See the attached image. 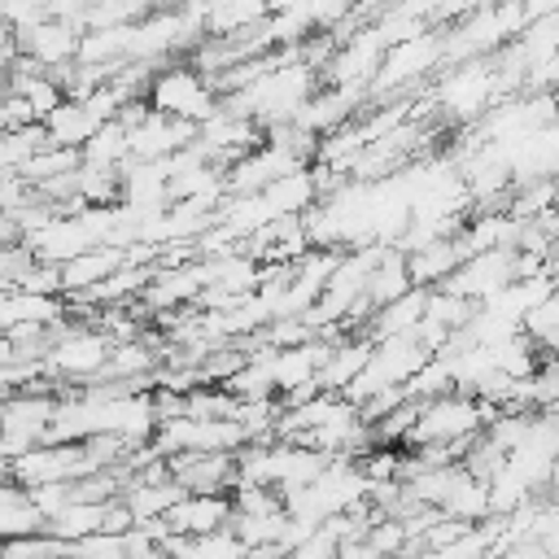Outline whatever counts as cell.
Listing matches in <instances>:
<instances>
[{
	"label": "cell",
	"instance_id": "52a82bcc",
	"mask_svg": "<svg viewBox=\"0 0 559 559\" xmlns=\"http://www.w3.org/2000/svg\"><path fill=\"white\" fill-rule=\"evenodd\" d=\"M170 476L183 493H227L236 485V450L214 454H166Z\"/></svg>",
	"mask_w": 559,
	"mask_h": 559
},
{
	"label": "cell",
	"instance_id": "3957f363",
	"mask_svg": "<svg viewBox=\"0 0 559 559\" xmlns=\"http://www.w3.org/2000/svg\"><path fill=\"white\" fill-rule=\"evenodd\" d=\"M144 100H148V109L170 114V118H188V122H205L218 109L214 83L201 70H192L188 61H175V66L153 70V79L144 87Z\"/></svg>",
	"mask_w": 559,
	"mask_h": 559
},
{
	"label": "cell",
	"instance_id": "2e32d148",
	"mask_svg": "<svg viewBox=\"0 0 559 559\" xmlns=\"http://www.w3.org/2000/svg\"><path fill=\"white\" fill-rule=\"evenodd\" d=\"M332 559H384V555H380L362 533H354V537H341V542H336Z\"/></svg>",
	"mask_w": 559,
	"mask_h": 559
},
{
	"label": "cell",
	"instance_id": "6da1fadb",
	"mask_svg": "<svg viewBox=\"0 0 559 559\" xmlns=\"http://www.w3.org/2000/svg\"><path fill=\"white\" fill-rule=\"evenodd\" d=\"M489 419H493V406L476 402L463 389H450V393H437V397L419 402V411H415V419H411V428L397 445L415 450V445H432V441H459V437L480 432Z\"/></svg>",
	"mask_w": 559,
	"mask_h": 559
},
{
	"label": "cell",
	"instance_id": "30bf717a",
	"mask_svg": "<svg viewBox=\"0 0 559 559\" xmlns=\"http://www.w3.org/2000/svg\"><path fill=\"white\" fill-rule=\"evenodd\" d=\"M122 262H127V258H122V249H114V245H92V249H83V253L66 258V262L57 266V275H61V293L92 288V284H100L109 271H118Z\"/></svg>",
	"mask_w": 559,
	"mask_h": 559
},
{
	"label": "cell",
	"instance_id": "8992f818",
	"mask_svg": "<svg viewBox=\"0 0 559 559\" xmlns=\"http://www.w3.org/2000/svg\"><path fill=\"white\" fill-rule=\"evenodd\" d=\"M79 26L74 22H61V17H39L22 31H13V44L22 57H31L39 70H61L74 61V48H79Z\"/></svg>",
	"mask_w": 559,
	"mask_h": 559
},
{
	"label": "cell",
	"instance_id": "277c9868",
	"mask_svg": "<svg viewBox=\"0 0 559 559\" xmlns=\"http://www.w3.org/2000/svg\"><path fill=\"white\" fill-rule=\"evenodd\" d=\"M437 66H441V26H424L419 35H406V39H397V44H389L380 52L376 74L367 79V96L402 92V87L419 83Z\"/></svg>",
	"mask_w": 559,
	"mask_h": 559
},
{
	"label": "cell",
	"instance_id": "d6986e66",
	"mask_svg": "<svg viewBox=\"0 0 559 559\" xmlns=\"http://www.w3.org/2000/svg\"><path fill=\"white\" fill-rule=\"evenodd\" d=\"M0 485H13V472H9V459L0 454Z\"/></svg>",
	"mask_w": 559,
	"mask_h": 559
},
{
	"label": "cell",
	"instance_id": "9a60e30c",
	"mask_svg": "<svg viewBox=\"0 0 559 559\" xmlns=\"http://www.w3.org/2000/svg\"><path fill=\"white\" fill-rule=\"evenodd\" d=\"M520 332H524L542 354L555 349V336H559V301H555V293L542 297V301H533V306L520 314Z\"/></svg>",
	"mask_w": 559,
	"mask_h": 559
},
{
	"label": "cell",
	"instance_id": "ffe728a7",
	"mask_svg": "<svg viewBox=\"0 0 559 559\" xmlns=\"http://www.w3.org/2000/svg\"><path fill=\"white\" fill-rule=\"evenodd\" d=\"M293 4H301V0H266L271 13H275V9H293Z\"/></svg>",
	"mask_w": 559,
	"mask_h": 559
},
{
	"label": "cell",
	"instance_id": "5bb4252c",
	"mask_svg": "<svg viewBox=\"0 0 559 559\" xmlns=\"http://www.w3.org/2000/svg\"><path fill=\"white\" fill-rule=\"evenodd\" d=\"M131 153H127V131H122V122H100L83 144H79V162H87V166H114L118 170V162H127Z\"/></svg>",
	"mask_w": 559,
	"mask_h": 559
},
{
	"label": "cell",
	"instance_id": "9c48e42d",
	"mask_svg": "<svg viewBox=\"0 0 559 559\" xmlns=\"http://www.w3.org/2000/svg\"><path fill=\"white\" fill-rule=\"evenodd\" d=\"M39 127H44V140L52 144V148H79L100 122L87 114V105L83 100H70V96H61L44 118H39Z\"/></svg>",
	"mask_w": 559,
	"mask_h": 559
},
{
	"label": "cell",
	"instance_id": "ba28073f",
	"mask_svg": "<svg viewBox=\"0 0 559 559\" xmlns=\"http://www.w3.org/2000/svg\"><path fill=\"white\" fill-rule=\"evenodd\" d=\"M166 528L179 537H201L231 524V493H183L166 515Z\"/></svg>",
	"mask_w": 559,
	"mask_h": 559
},
{
	"label": "cell",
	"instance_id": "e0dca14e",
	"mask_svg": "<svg viewBox=\"0 0 559 559\" xmlns=\"http://www.w3.org/2000/svg\"><path fill=\"white\" fill-rule=\"evenodd\" d=\"M555 4L559 0H520V13H524V22H537V17H550Z\"/></svg>",
	"mask_w": 559,
	"mask_h": 559
},
{
	"label": "cell",
	"instance_id": "ac0fdd59",
	"mask_svg": "<svg viewBox=\"0 0 559 559\" xmlns=\"http://www.w3.org/2000/svg\"><path fill=\"white\" fill-rule=\"evenodd\" d=\"M144 4H148V13H153V9H179L183 0H144Z\"/></svg>",
	"mask_w": 559,
	"mask_h": 559
},
{
	"label": "cell",
	"instance_id": "7a4b0ae2",
	"mask_svg": "<svg viewBox=\"0 0 559 559\" xmlns=\"http://www.w3.org/2000/svg\"><path fill=\"white\" fill-rule=\"evenodd\" d=\"M507 96L502 87V74L493 66V57H467V61H454L445 66V74L437 79L432 87V105H441L454 122H472L480 118L489 105H498Z\"/></svg>",
	"mask_w": 559,
	"mask_h": 559
},
{
	"label": "cell",
	"instance_id": "7c38bea8",
	"mask_svg": "<svg viewBox=\"0 0 559 559\" xmlns=\"http://www.w3.org/2000/svg\"><path fill=\"white\" fill-rule=\"evenodd\" d=\"M266 0H201V31L205 35H236L266 17Z\"/></svg>",
	"mask_w": 559,
	"mask_h": 559
},
{
	"label": "cell",
	"instance_id": "4fadbf2b",
	"mask_svg": "<svg viewBox=\"0 0 559 559\" xmlns=\"http://www.w3.org/2000/svg\"><path fill=\"white\" fill-rule=\"evenodd\" d=\"M100 520H105V502H70L52 520H44V533L70 546V542H79L87 533H100Z\"/></svg>",
	"mask_w": 559,
	"mask_h": 559
},
{
	"label": "cell",
	"instance_id": "8fae6325",
	"mask_svg": "<svg viewBox=\"0 0 559 559\" xmlns=\"http://www.w3.org/2000/svg\"><path fill=\"white\" fill-rule=\"evenodd\" d=\"M402 258H406L411 288H432L437 280H445V275L463 262V249H459V240H454V236H445V240H432V245L411 249V253H402Z\"/></svg>",
	"mask_w": 559,
	"mask_h": 559
},
{
	"label": "cell",
	"instance_id": "5b68a950",
	"mask_svg": "<svg viewBox=\"0 0 559 559\" xmlns=\"http://www.w3.org/2000/svg\"><path fill=\"white\" fill-rule=\"evenodd\" d=\"M105 354H109V341L96 328L61 319L57 336L39 362H44V376H52V380H96V371L105 367Z\"/></svg>",
	"mask_w": 559,
	"mask_h": 559
}]
</instances>
